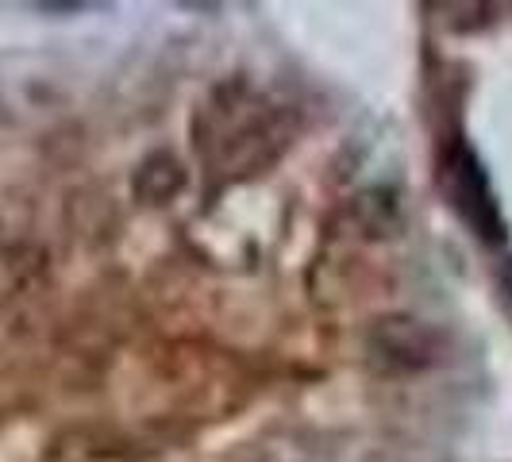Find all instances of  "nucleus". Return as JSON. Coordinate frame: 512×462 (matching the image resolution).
Listing matches in <instances>:
<instances>
[{
  "instance_id": "obj_2",
  "label": "nucleus",
  "mask_w": 512,
  "mask_h": 462,
  "mask_svg": "<svg viewBox=\"0 0 512 462\" xmlns=\"http://www.w3.org/2000/svg\"><path fill=\"white\" fill-rule=\"evenodd\" d=\"M443 185H447V197L459 212L462 220L470 224V231L486 243H505V216H501V205L489 189L486 166L478 162V154L470 151L466 143H459L447 166H443Z\"/></svg>"
},
{
  "instance_id": "obj_1",
  "label": "nucleus",
  "mask_w": 512,
  "mask_h": 462,
  "mask_svg": "<svg viewBox=\"0 0 512 462\" xmlns=\"http://www.w3.org/2000/svg\"><path fill=\"white\" fill-rule=\"evenodd\" d=\"M289 143V128L278 112H270L266 104H235L224 116V128L212 139V158L224 174H255L262 166H270L282 147Z\"/></svg>"
},
{
  "instance_id": "obj_4",
  "label": "nucleus",
  "mask_w": 512,
  "mask_h": 462,
  "mask_svg": "<svg viewBox=\"0 0 512 462\" xmlns=\"http://www.w3.org/2000/svg\"><path fill=\"white\" fill-rule=\"evenodd\" d=\"M501 293L509 297V305H512V258L501 266Z\"/></svg>"
},
{
  "instance_id": "obj_3",
  "label": "nucleus",
  "mask_w": 512,
  "mask_h": 462,
  "mask_svg": "<svg viewBox=\"0 0 512 462\" xmlns=\"http://www.w3.org/2000/svg\"><path fill=\"white\" fill-rule=\"evenodd\" d=\"M436 355L439 335L420 320L393 316L382 320L370 335V359L382 362L385 370H424L428 362H436Z\"/></svg>"
}]
</instances>
